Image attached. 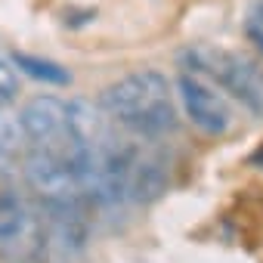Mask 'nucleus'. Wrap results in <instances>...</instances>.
I'll use <instances>...</instances> for the list:
<instances>
[{
  "mask_svg": "<svg viewBox=\"0 0 263 263\" xmlns=\"http://www.w3.org/2000/svg\"><path fill=\"white\" fill-rule=\"evenodd\" d=\"M99 108L105 118L137 137H164L177 127V102L171 81L155 68L130 71L111 81L99 96Z\"/></svg>",
  "mask_w": 263,
  "mask_h": 263,
  "instance_id": "obj_1",
  "label": "nucleus"
},
{
  "mask_svg": "<svg viewBox=\"0 0 263 263\" xmlns=\"http://www.w3.org/2000/svg\"><path fill=\"white\" fill-rule=\"evenodd\" d=\"M183 62L189 71L204 74L223 93L235 96L241 105L263 115V71L248 56H241L235 50L214 47V44H195L183 53Z\"/></svg>",
  "mask_w": 263,
  "mask_h": 263,
  "instance_id": "obj_2",
  "label": "nucleus"
},
{
  "mask_svg": "<svg viewBox=\"0 0 263 263\" xmlns=\"http://www.w3.org/2000/svg\"><path fill=\"white\" fill-rule=\"evenodd\" d=\"M19 127H22V140H25L28 152L74 161L68 108H65L62 99L47 96V93L28 99L19 111Z\"/></svg>",
  "mask_w": 263,
  "mask_h": 263,
  "instance_id": "obj_3",
  "label": "nucleus"
},
{
  "mask_svg": "<svg viewBox=\"0 0 263 263\" xmlns=\"http://www.w3.org/2000/svg\"><path fill=\"white\" fill-rule=\"evenodd\" d=\"M87 251V220L81 204L47 208L41 223V260L44 263H81Z\"/></svg>",
  "mask_w": 263,
  "mask_h": 263,
  "instance_id": "obj_4",
  "label": "nucleus"
},
{
  "mask_svg": "<svg viewBox=\"0 0 263 263\" xmlns=\"http://www.w3.org/2000/svg\"><path fill=\"white\" fill-rule=\"evenodd\" d=\"M177 90H180V102L189 115V121L208 137H223L229 124H232V108L226 102V96L220 93L217 84H211L204 74L183 68L177 78Z\"/></svg>",
  "mask_w": 263,
  "mask_h": 263,
  "instance_id": "obj_5",
  "label": "nucleus"
},
{
  "mask_svg": "<svg viewBox=\"0 0 263 263\" xmlns=\"http://www.w3.org/2000/svg\"><path fill=\"white\" fill-rule=\"evenodd\" d=\"M25 177L34 195L44 201V208H59V204H81V177L74 161L68 158H53V155H37L28 152L25 158Z\"/></svg>",
  "mask_w": 263,
  "mask_h": 263,
  "instance_id": "obj_6",
  "label": "nucleus"
},
{
  "mask_svg": "<svg viewBox=\"0 0 263 263\" xmlns=\"http://www.w3.org/2000/svg\"><path fill=\"white\" fill-rule=\"evenodd\" d=\"M0 248L13 257H22L25 251L41 254V226L10 192H0Z\"/></svg>",
  "mask_w": 263,
  "mask_h": 263,
  "instance_id": "obj_7",
  "label": "nucleus"
},
{
  "mask_svg": "<svg viewBox=\"0 0 263 263\" xmlns=\"http://www.w3.org/2000/svg\"><path fill=\"white\" fill-rule=\"evenodd\" d=\"M13 65L19 68V74H28L41 84H53V87H68L71 84V71L62 68L53 59H41L31 53H13Z\"/></svg>",
  "mask_w": 263,
  "mask_h": 263,
  "instance_id": "obj_8",
  "label": "nucleus"
},
{
  "mask_svg": "<svg viewBox=\"0 0 263 263\" xmlns=\"http://www.w3.org/2000/svg\"><path fill=\"white\" fill-rule=\"evenodd\" d=\"M22 146L25 140H22L19 118H13L7 105H0V164H10L22 152Z\"/></svg>",
  "mask_w": 263,
  "mask_h": 263,
  "instance_id": "obj_9",
  "label": "nucleus"
},
{
  "mask_svg": "<svg viewBox=\"0 0 263 263\" xmlns=\"http://www.w3.org/2000/svg\"><path fill=\"white\" fill-rule=\"evenodd\" d=\"M19 96V68L13 59L0 56V105H10Z\"/></svg>",
  "mask_w": 263,
  "mask_h": 263,
  "instance_id": "obj_10",
  "label": "nucleus"
},
{
  "mask_svg": "<svg viewBox=\"0 0 263 263\" xmlns=\"http://www.w3.org/2000/svg\"><path fill=\"white\" fill-rule=\"evenodd\" d=\"M248 37H251V44H257V50H260V56H263V25L251 22V25H248Z\"/></svg>",
  "mask_w": 263,
  "mask_h": 263,
  "instance_id": "obj_11",
  "label": "nucleus"
}]
</instances>
